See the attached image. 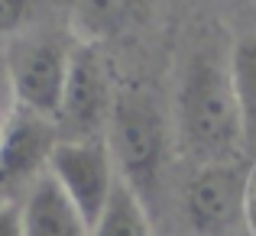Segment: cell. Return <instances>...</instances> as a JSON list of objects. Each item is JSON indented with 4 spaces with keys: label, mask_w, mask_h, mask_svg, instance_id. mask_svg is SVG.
<instances>
[{
    "label": "cell",
    "mask_w": 256,
    "mask_h": 236,
    "mask_svg": "<svg viewBox=\"0 0 256 236\" xmlns=\"http://www.w3.org/2000/svg\"><path fill=\"white\" fill-rule=\"evenodd\" d=\"M0 236H23V207L0 201Z\"/></svg>",
    "instance_id": "obj_13"
},
{
    "label": "cell",
    "mask_w": 256,
    "mask_h": 236,
    "mask_svg": "<svg viewBox=\"0 0 256 236\" xmlns=\"http://www.w3.org/2000/svg\"><path fill=\"white\" fill-rule=\"evenodd\" d=\"M62 0H0V36H23L42 26Z\"/></svg>",
    "instance_id": "obj_12"
},
{
    "label": "cell",
    "mask_w": 256,
    "mask_h": 236,
    "mask_svg": "<svg viewBox=\"0 0 256 236\" xmlns=\"http://www.w3.org/2000/svg\"><path fill=\"white\" fill-rule=\"evenodd\" d=\"M49 175L58 181L88 227L98 220L117 185V165H114L107 139H58L49 159Z\"/></svg>",
    "instance_id": "obj_6"
},
{
    "label": "cell",
    "mask_w": 256,
    "mask_h": 236,
    "mask_svg": "<svg viewBox=\"0 0 256 236\" xmlns=\"http://www.w3.org/2000/svg\"><path fill=\"white\" fill-rule=\"evenodd\" d=\"M20 207H23V236H91L88 220L49 172L30 185Z\"/></svg>",
    "instance_id": "obj_8"
},
{
    "label": "cell",
    "mask_w": 256,
    "mask_h": 236,
    "mask_svg": "<svg viewBox=\"0 0 256 236\" xmlns=\"http://www.w3.org/2000/svg\"><path fill=\"white\" fill-rule=\"evenodd\" d=\"M58 143L56 120L13 107L0 136V191H20L49 172L52 149Z\"/></svg>",
    "instance_id": "obj_7"
},
{
    "label": "cell",
    "mask_w": 256,
    "mask_h": 236,
    "mask_svg": "<svg viewBox=\"0 0 256 236\" xmlns=\"http://www.w3.org/2000/svg\"><path fill=\"white\" fill-rule=\"evenodd\" d=\"M6 100H13V94H10V78H6V62H0V110Z\"/></svg>",
    "instance_id": "obj_15"
},
{
    "label": "cell",
    "mask_w": 256,
    "mask_h": 236,
    "mask_svg": "<svg viewBox=\"0 0 256 236\" xmlns=\"http://www.w3.org/2000/svg\"><path fill=\"white\" fill-rule=\"evenodd\" d=\"M110 146L117 178L156 214L169 185V168L175 156V123L162 100L146 87H117L110 123L104 133Z\"/></svg>",
    "instance_id": "obj_2"
},
{
    "label": "cell",
    "mask_w": 256,
    "mask_h": 236,
    "mask_svg": "<svg viewBox=\"0 0 256 236\" xmlns=\"http://www.w3.org/2000/svg\"><path fill=\"white\" fill-rule=\"evenodd\" d=\"M117 87L110 81L107 58L94 42H78L58 107V139H100L110 123Z\"/></svg>",
    "instance_id": "obj_5"
},
{
    "label": "cell",
    "mask_w": 256,
    "mask_h": 236,
    "mask_svg": "<svg viewBox=\"0 0 256 236\" xmlns=\"http://www.w3.org/2000/svg\"><path fill=\"white\" fill-rule=\"evenodd\" d=\"M230 78L244 123V149L256 152V32H246L230 45Z\"/></svg>",
    "instance_id": "obj_11"
},
{
    "label": "cell",
    "mask_w": 256,
    "mask_h": 236,
    "mask_svg": "<svg viewBox=\"0 0 256 236\" xmlns=\"http://www.w3.org/2000/svg\"><path fill=\"white\" fill-rule=\"evenodd\" d=\"M4 120H6V117H0V136H4Z\"/></svg>",
    "instance_id": "obj_16"
},
{
    "label": "cell",
    "mask_w": 256,
    "mask_h": 236,
    "mask_svg": "<svg viewBox=\"0 0 256 236\" xmlns=\"http://www.w3.org/2000/svg\"><path fill=\"white\" fill-rule=\"evenodd\" d=\"M246 227L256 236V168L250 172V201H246Z\"/></svg>",
    "instance_id": "obj_14"
},
{
    "label": "cell",
    "mask_w": 256,
    "mask_h": 236,
    "mask_svg": "<svg viewBox=\"0 0 256 236\" xmlns=\"http://www.w3.org/2000/svg\"><path fill=\"white\" fill-rule=\"evenodd\" d=\"M91 236H152V214L130 191V185L117 178L104 211L91 224Z\"/></svg>",
    "instance_id": "obj_10"
},
{
    "label": "cell",
    "mask_w": 256,
    "mask_h": 236,
    "mask_svg": "<svg viewBox=\"0 0 256 236\" xmlns=\"http://www.w3.org/2000/svg\"><path fill=\"white\" fill-rule=\"evenodd\" d=\"M250 168L240 159L201 162L182 188V217L192 236H230L246 227Z\"/></svg>",
    "instance_id": "obj_4"
},
{
    "label": "cell",
    "mask_w": 256,
    "mask_h": 236,
    "mask_svg": "<svg viewBox=\"0 0 256 236\" xmlns=\"http://www.w3.org/2000/svg\"><path fill=\"white\" fill-rule=\"evenodd\" d=\"M230 45L218 29H204L178 65L175 84V143L194 162L244 156V123L230 78Z\"/></svg>",
    "instance_id": "obj_1"
},
{
    "label": "cell",
    "mask_w": 256,
    "mask_h": 236,
    "mask_svg": "<svg viewBox=\"0 0 256 236\" xmlns=\"http://www.w3.org/2000/svg\"><path fill=\"white\" fill-rule=\"evenodd\" d=\"M75 45L78 39L72 32L46 29V26H36L23 36H13L4 58L13 107H23L30 113L56 120L58 107H62Z\"/></svg>",
    "instance_id": "obj_3"
},
{
    "label": "cell",
    "mask_w": 256,
    "mask_h": 236,
    "mask_svg": "<svg viewBox=\"0 0 256 236\" xmlns=\"http://www.w3.org/2000/svg\"><path fill=\"white\" fill-rule=\"evenodd\" d=\"M140 0H68V32L78 42H104L136 19Z\"/></svg>",
    "instance_id": "obj_9"
}]
</instances>
